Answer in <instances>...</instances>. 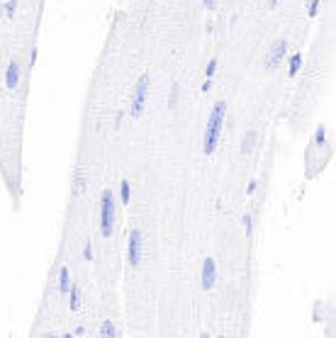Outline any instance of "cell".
<instances>
[{"label": "cell", "instance_id": "cell-1", "mask_svg": "<svg viewBox=\"0 0 336 338\" xmlns=\"http://www.w3.org/2000/svg\"><path fill=\"white\" fill-rule=\"evenodd\" d=\"M332 146H329V129L327 124H317L314 134L310 139V146L305 151V180H314L329 163Z\"/></svg>", "mask_w": 336, "mask_h": 338}, {"label": "cell", "instance_id": "cell-2", "mask_svg": "<svg viewBox=\"0 0 336 338\" xmlns=\"http://www.w3.org/2000/svg\"><path fill=\"white\" fill-rule=\"evenodd\" d=\"M224 122H227V102L224 100H217L212 105V112L207 117V127H205V134H202V151L205 156H212L219 146V139H222V129H224Z\"/></svg>", "mask_w": 336, "mask_h": 338}, {"label": "cell", "instance_id": "cell-3", "mask_svg": "<svg viewBox=\"0 0 336 338\" xmlns=\"http://www.w3.org/2000/svg\"><path fill=\"white\" fill-rule=\"evenodd\" d=\"M115 234V193L110 188L100 195V236L110 239Z\"/></svg>", "mask_w": 336, "mask_h": 338}, {"label": "cell", "instance_id": "cell-4", "mask_svg": "<svg viewBox=\"0 0 336 338\" xmlns=\"http://www.w3.org/2000/svg\"><path fill=\"white\" fill-rule=\"evenodd\" d=\"M149 88H151V75L149 73H141L139 80L134 83V90H132V100H129V117L139 120L146 110V102H149Z\"/></svg>", "mask_w": 336, "mask_h": 338}, {"label": "cell", "instance_id": "cell-5", "mask_svg": "<svg viewBox=\"0 0 336 338\" xmlns=\"http://www.w3.org/2000/svg\"><path fill=\"white\" fill-rule=\"evenodd\" d=\"M287 47H290V42L285 39V37H280V39H275L273 44L268 47V51H266V59H263V66L268 73L273 71H278V66H283V61H285V56H287Z\"/></svg>", "mask_w": 336, "mask_h": 338}, {"label": "cell", "instance_id": "cell-6", "mask_svg": "<svg viewBox=\"0 0 336 338\" xmlns=\"http://www.w3.org/2000/svg\"><path fill=\"white\" fill-rule=\"evenodd\" d=\"M141 251H144V236L139 229H129L127 234V266L139 268L141 263Z\"/></svg>", "mask_w": 336, "mask_h": 338}, {"label": "cell", "instance_id": "cell-7", "mask_svg": "<svg viewBox=\"0 0 336 338\" xmlns=\"http://www.w3.org/2000/svg\"><path fill=\"white\" fill-rule=\"evenodd\" d=\"M200 285H202L205 292H209V290L217 285V263H214V258H205V261H202Z\"/></svg>", "mask_w": 336, "mask_h": 338}, {"label": "cell", "instance_id": "cell-8", "mask_svg": "<svg viewBox=\"0 0 336 338\" xmlns=\"http://www.w3.org/2000/svg\"><path fill=\"white\" fill-rule=\"evenodd\" d=\"M20 80H22V68H20V61L17 59H12L7 64V68H5V88L7 90H17Z\"/></svg>", "mask_w": 336, "mask_h": 338}, {"label": "cell", "instance_id": "cell-9", "mask_svg": "<svg viewBox=\"0 0 336 338\" xmlns=\"http://www.w3.org/2000/svg\"><path fill=\"white\" fill-rule=\"evenodd\" d=\"M71 285H73V282H71V270H68V266H61V268H59V292H61L64 297L71 292Z\"/></svg>", "mask_w": 336, "mask_h": 338}, {"label": "cell", "instance_id": "cell-10", "mask_svg": "<svg viewBox=\"0 0 336 338\" xmlns=\"http://www.w3.org/2000/svg\"><path fill=\"white\" fill-rule=\"evenodd\" d=\"M256 141H258V134L254 132V129H249L244 139H241V153H251L254 148H256Z\"/></svg>", "mask_w": 336, "mask_h": 338}, {"label": "cell", "instance_id": "cell-11", "mask_svg": "<svg viewBox=\"0 0 336 338\" xmlns=\"http://www.w3.org/2000/svg\"><path fill=\"white\" fill-rule=\"evenodd\" d=\"M300 68H302V54H300V51H295V54L290 56V61H287V75H290V78H295V75L300 73Z\"/></svg>", "mask_w": 336, "mask_h": 338}, {"label": "cell", "instance_id": "cell-12", "mask_svg": "<svg viewBox=\"0 0 336 338\" xmlns=\"http://www.w3.org/2000/svg\"><path fill=\"white\" fill-rule=\"evenodd\" d=\"M68 294H71V299H68V304H71V312H78V309H80V287L73 282Z\"/></svg>", "mask_w": 336, "mask_h": 338}, {"label": "cell", "instance_id": "cell-13", "mask_svg": "<svg viewBox=\"0 0 336 338\" xmlns=\"http://www.w3.org/2000/svg\"><path fill=\"white\" fill-rule=\"evenodd\" d=\"M103 338H107V336H120V331H117V326L110 321V319H105L103 324H100V331H98Z\"/></svg>", "mask_w": 336, "mask_h": 338}, {"label": "cell", "instance_id": "cell-14", "mask_svg": "<svg viewBox=\"0 0 336 338\" xmlns=\"http://www.w3.org/2000/svg\"><path fill=\"white\" fill-rule=\"evenodd\" d=\"M129 197H132V188H129V180H120V202L129 204Z\"/></svg>", "mask_w": 336, "mask_h": 338}, {"label": "cell", "instance_id": "cell-15", "mask_svg": "<svg viewBox=\"0 0 336 338\" xmlns=\"http://www.w3.org/2000/svg\"><path fill=\"white\" fill-rule=\"evenodd\" d=\"M2 15H5L7 20H12V17L17 15V0H7V2L2 5Z\"/></svg>", "mask_w": 336, "mask_h": 338}, {"label": "cell", "instance_id": "cell-16", "mask_svg": "<svg viewBox=\"0 0 336 338\" xmlns=\"http://www.w3.org/2000/svg\"><path fill=\"white\" fill-rule=\"evenodd\" d=\"M317 12H319V0H307V15L317 17Z\"/></svg>", "mask_w": 336, "mask_h": 338}, {"label": "cell", "instance_id": "cell-17", "mask_svg": "<svg viewBox=\"0 0 336 338\" xmlns=\"http://www.w3.org/2000/svg\"><path fill=\"white\" fill-rule=\"evenodd\" d=\"M214 71H217V59H209V64H207V68H205V78H212Z\"/></svg>", "mask_w": 336, "mask_h": 338}, {"label": "cell", "instance_id": "cell-18", "mask_svg": "<svg viewBox=\"0 0 336 338\" xmlns=\"http://www.w3.org/2000/svg\"><path fill=\"white\" fill-rule=\"evenodd\" d=\"M176 102H178V85H173V88H171V100H168V105H171V107H176Z\"/></svg>", "mask_w": 336, "mask_h": 338}, {"label": "cell", "instance_id": "cell-19", "mask_svg": "<svg viewBox=\"0 0 336 338\" xmlns=\"http://www.w3.org/2000/svg\"><path fill=\"white\" fill-rule=\"evenodd\" d=\"M83 258H85V261H93V243H90V241H88L85 248H83Z\"/></svg>", "mask_w": 336, "mask_h": 338}, {"label": "cell", "instance_id": "cell-20", "mask_svg": "<svg viewBox=\"0 0 336 338\" xmlns=\"http://www.w3.org/2000/svg\"><path fill=\"white\" fill-rule=\"evenodd\" d=\"M212 88V78H205V83H202V93H207Z\"/></svg>", "mask_w": 336, "mask_h": 338}, {"label": "cell", "instance_id": "cell-21", "mask_svg": "<svg viewBox=\"0 0 336 338\" xmlns=\"http://www.w3.org/2000/svg\"><path fill=\"white\" fill-rule=\"evenodd\" d=\"M202 2H205L207 10H214V5H217V0H202Z\"/></svg>", "mask_w": 336, "mask_h": 338}]
</instances>
